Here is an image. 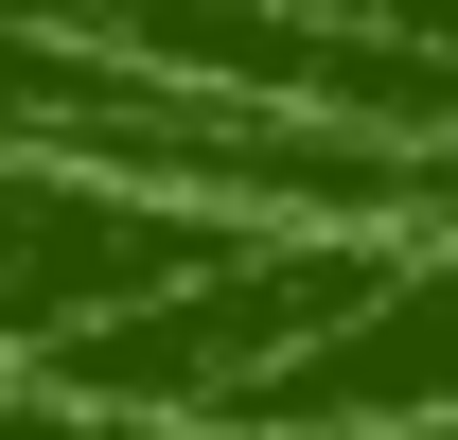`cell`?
<instances>
[{
	"label": "cell",
	"mask_w": 458,
	"mask_h": 440,
	"mask_svg": "<svg viewBox=\"0 0 458 440\" xmlns=\"http://www.w3.org/2000/svg\"><path fill=\"white\" fill-rule=\"evenodd\" d=\"M247 247V212L212 194H141V176H89V159H18L0 141V370H54L89 352L106 317L212 282Z\"/></svg>",
	"instance_id": "obj_1"
},
{
	"label": "cell",
	"mask_w": 458,
	"mask_h": 440,
	"mask_svg": "<svg viewBox=\"0 0 458 440\" xmlns=\"http://www.w3.org/2000/svg\"><path fill=\"white\" fill-rule=\"evenodd\" d=\"M0 440H212V423H141V405H89L54 370H0Z\"/></svg>",
	"instance_id": "obj_2"
}]
</instances>
